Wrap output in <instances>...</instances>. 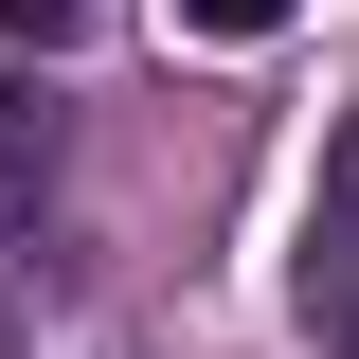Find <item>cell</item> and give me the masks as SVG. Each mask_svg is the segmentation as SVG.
Here are the masks:
<instances>
[{
  "instance_id": "6da1fadb",
  "label": "cell",
  "mask_w": 359,
  "mask_h": 359,
  "mask_svg": "<svg viewBox=\"0 0 359 359\" xmlns=\"http://www.w3.org/2000/svg\"><path fill=\"white\" fill-rule=\"evenodd\" d=\"M306 323L359 341V108L323 126V180H306Z\"/></svg>"
},
{
  "instance_id": "5b68a950",
  "label": "cell",
  "mask_w": 359,
  "mask_h": 359,
  "mask_svg": "<svg viewBox=\"0 0 359 359\" xmlns=\"http://www.w3.org/2000/svg\"><path fill=\"white\" fill-rule=\"evenodd\" d=\"M323 359H359V341H323Z\"/></svg>"
},
{
  "instance_id": "277c9868",
  "label": "cell",
  "mask_w": 359,
  "mask_h": 359,
  "mask_svg": "<svg viewBox=\"0 0 359 359\" xmlns=\"http://www.w3.org/2000/svg\"><path fill=\"white\" fill-rule=\"evenodd\" d=\"M0 18H18V54H72L90 36V0H0Z\"/></svg>"
},
{
  "instance_id": "7a4b0ae2",
  "label": "cell",
  "mask_w": 359,
  "mask_h": 359,
  "mask_svg": "<svg viewBox=\"0 0 359 359\" xmlns=\"http://www.w3.org/2000/svg\"><path fill=\"white\" fill-rule=\"evenodd\" d=\"M36 180H54V108H36V72H18V90H0V216H18Z\"/></svg>"
},
{
  "instance_id": "3957f363",
  "label": "cell",
  "mask_w": 359,
  "mask_h": 359,
  "mask_svg": "<svg viewBox=\"0 0 359 359\" xmlns=\"http://www.w3.org/2000/svg\"><path fill=\"white\" fill-rule=\"evenodd\" d=\"M306 0H180V36H287Z\"/></svg>"
}]
</instances>
